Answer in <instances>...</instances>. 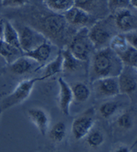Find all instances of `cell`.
Listing matches in <instances>:
<instances>
[{"label":"cell","instance_id":"6da1fadb","mask_svg":"<svg viewBox=\"0 0 137 152\" xmlns=\"http://www.w3.org/2000/svg\"><path fill=\"white\" fill-rule=\"evenodd\" d=\"M123 63L110 47L97 50L91 57L90 81L100 78L118 77L123 68Z\"/></svg>","mask_w":137,"mask_h":152},{"label":"cell","instance_id":"7a4b0ae2","mask_svg":"<svg viewBox=\"0 0 137 152\" xmlns=\"http://www.w3.org/2000/svg\"><path fill=\"white\" fill-rule=\"evenodd\" d=\"M113 18L112 17L96 20L89 28V37L95 50L109 47L111 39L117 34Z\"/></svg>","mask_w":137,"mask_h":152},{"label":"cell","instance_id":"3957f363","mask_svg":"<svg viewBox=\"0 0 137 152\" xmlns=\"http://www.w3.org/2000/svg\"><path fill=\"white\" fill-rule=\"evenodd\" d=\"M68 50L82 62L91 59L95 49L89 37V28H80L76 30L69 43Z\"/></svg>","mask_w":137,"mask_h":152},{"label":"cell","instance_id":"277c9868","mask_svg":"<svg viewBox=\"0 0 137 152\" xmlns=\"http://www.w3.org/2000/svg\"><path fill=\"white\" fill-rule=\"evenodd\" d=\"M40 81H44L42 76H38V77H33L21 81L16 86L13 92L3 99L1 104H0L1 110L9 109V108L14 107L15 105H17L26 101L31 94V93H32L35 84Z\"/></svg>","mask_w":137,"mask_h":152},{"label":"cell","instance_id":"5b68a950","mask_svg":"<svg viewBox=\"0 0 137 152\" xmlns=\"http://www.w3.org/2000/svg\"><path fill=\"white\" fill-rule=\"evenodd\" d=\"M16 28L18 32L20 48L23 53L34 50L46 39H48L43 33L38 31L32 27L18 26L17 28L16 27Z\"/></svg>","mask_w":137,"mask_h":152},{"label":"cell","instance_id":"8992f818","mask_svg":"<svg viewBox=\"0 0 137 152\" xmlns=\"http://www.w3.org/2000/svg\"><path fill=\"white\" fill-rule=\"evenodd\" d=\"M43 27L51 39L64 40L70 26L68 24L64 16L55 13L44 18Z\"/></svg>","mask_w":137,"mask_h":152},{"label":"cell","instance_id":"52a82bcc","mask_svg":"<svg viewBox=\"0 0 137 152\" xmlns=\"http://www.w3.org/2000/svg\"><path fill=\"white\" fill-rule=\"evenodd\" d=\"M95 110L93 107L89 108L84 113L77 116L71 124V133L75 139L85 138L88 133L93 128L95 123Z\"/></svg>","mask_w":137,"mask_h":152},{"label":"cell","instance_id":"ba28073f","mask_svg":"<svg viewBox=\"0 0 137 152\" xmlns=\"http://www.w3.org/2000/svg\"><path fill=\"white\" fill-rule=\"evenodd\" d=\"M112 18L119 33L137 31V10L132 7L112 14Z\"/></svg>","mask_w":137,"mask_h":152},{"label":"cell","instance_id":"9c48e42d","mask_svg":"<svg viewBox=\"0 0 137 152\" xmlns=\"http://www.w3.org/2000/svg\"><path fill=\"white\" fill-rule=\"evenodd\" d=\"M92 88L99 98H110L120 94V88L117 77L100 78L92 83Z\"/></svg>","mask_w":137,"mask_h":152},{"label":"cell","instance_id":"30bf717a","mask_svg":"<svg viewBox=\"0 0 137 152\" xmlns=\"http://www.w3.org/2000/svg\"><path fill=\"white\" fill-rule=\"evenodd\" d=\"M63 16L70 27L78 28V29L80 28H88V25H92L96 21L94 17L76 6L70 8Z\"/></svg>","mask_w":137,"mask_h":152},{"label":"cell","instance_id":"8fae6325","mask_svg":"<svg viewBox=\"0 0 137 152\" xmlns=\"http://www.w3.org/2000/svg\"><path fill=\"white\" fill-rule=\"evenodd\" d=\"M120 94L132 95L137 90V71L134 67L123 66L118 75Z\"/></svg>","mask_w":137,"mask_h":152},{"label":"cell","instance_id":"7c38bea8","mask_svg":"<svg viewBox=\"0 0 137 152\" xmlns=\"http://www.w3.org/2000/svg\"><path fill=\"white\" fill-rule=\"evenodd\" d=\"M28 116L29 120L36 126L38 132L42 136H46L49 129L50 124L49 114L42 108L32 107L28 110Z\"/></svg>","mask_w":137,"mask_h":152},{"label":"cell","instance_id":"4fadbf2b","mask_svg":"<svg viewBox=\"0 0 137 152\" xmlns=\"http://www.w3.org/2000/svg\"><path fill=\"white\" fill-rule=\"evenodd\" d=\"M59 106L61 113L64 115H70V109L73 102V94L70 85L65 81L64 78L59 77Z\"/></svg>","mask_w":137,"mask_h":152},{"label":"cell","instance_id":"5bb4252c","mask_svg":"<svg viewBox=\"0 0 137 152\" xmlns=\"http://www.w3.org/2000/svg\"><path fill=\"white\" fill-rule=\"evenodd\" d=\"M53 49L54 45L52 44V42L49 39H46L43 43H41L40 45H38L34 50L28 52H25L23 54L25 56H28L34 60L41 67L42 65L49 61L52 55V52H53Z\"/></svg>","mask_w":137,"mask_h":152},{"label":"cell","instance_id":"9a60e30c","mask_svg":"<svg viewBox=\"0 0 137 152\" xmlns=\"http://www.w3.org/2000/svg\"><path fill=\"white\" fill-rule=\"evenodd\" d=\"M40 65L31 58L25 56L24 54L18 57L16 61L9 64V70L16 75H23L30 72H37Z\"/></svg>","mask_w":137,"mask_h":152},{"label":"cell","instance_id":"2e32d148","mask_svg":"<svg viewBox=\"0 0 137 152\" xmlns=\"http://www.w3.org/2000/svg\"><path fill=\"white\" fill-rule=\"evenodd\" d=\"M75 6L85 10L92 17L96 18L104 11V9L108 10L106 0H74Z\"/></svg>","mask_w":137,"mask_h":152},{"label":"cell","instance_id":"e0dca14e","mask_svg":"<svg viewBox=\"0 0 137 152\" xmlns=\"http://www.w3.org/2000/svg\"><path fill=\"white\" fill-rule=\"evenodd\" d=\"M60 51L62 55V72H74L80 69L82 61L73 56V54L68 50V48L62 49Z\"/></svg>","mask_w":137,"mask_h":152},{"label":"cell","instance_id":"ac0fdd59","mask_svg":"<svg viewBox=\"0 0 137 152\" xmlns=\"http://www.w3.org/2000/svg\"><path fill=\"white\" fill-rule=\"evenodd\" d=\"M2 39L5 40L7 43H8V44H10L11 46H13V47H15V48L21 50L18 32H17L16 27L8 20H6L5 23H4V30H3ZM21 51H22V50H21Z\"/></svg>","mask_w":137,"mask_h":152},{"label":"cell","instance_id":"d6986e66","mask_svg":"<svg viewBox=\"0 0 137 152\" xmlns=\"http://www.w3.org/2000/svg\"><path fill=\"white\" fill-rule=\"evenodd\" d=\"M21 55H23V52L20 50L11 46L2 39H0V56L5 61L10 64Z\"/></svg>","mask_w":137,"mask_h":152},{"label":"cell","instance_id":"ffe728a7","mask_svg":"<svg viewBox=\"0 0 137 152\" xmlns=\"http://www.w3.org/2000/svg\"><path fill=\"white\" fill-rule=\"evenodd\" d=\"M70 88L73 94V100L78 103H84L89 100L91 92L86 83L82 82H76L70 85Z\"/></svg>","mask_w":137,"mask_h":152},{"label":"cell","instance_id":"44dd1931","mask_svg":"<svg viewBox=\"0 0 137 152\" xmlns=\"http://www.w3.org/2000/svg\"><path fill=\"white\" fill-rule=\"evenodd\" d=\"M60 72H62L61 51H59L53 60L50 61L44 66V72H43V75H42V77H43L44 80H47Z\"/></svg>","mask_w":137,"mask_h":152},{"label":"cell","instance_id":"7402d4cb","mask_svg":"<svg viewBox=\"0 0 137 152\" xmlns=\"http://www.w3.org/2000/svg\"><path fill=\"white\" fill-rule=\"evenodd\" d=\"M47 7L52 12L63 15L70 8L75 6L74 0H45Z\"/></svg>","mask_w":137,"mask_h":152},{"label":"cell","instance_id":"603a6c76","mask_svg":"<svg viewBox=\"0 0 137 152\" xmlns=\"http://www.w3.org/2000/svg\"><path fill=\"white\" fill-rule=\"evenodd\" d=\"M47 134L51 141H53L55 143H60L65 138L67 134L66 124L62 121L57 122L51 127H49Z\"/></svg>","mask_w":137,"mask_h":152},{"label":"cell","instance_id":"cb8c5ba5","mask_svg":"<svg viewBox=\"0 0 137 152\" xmlns=\"http://www.w3.org/2000/svg\"><path fill=\"white\" fill-rule=\"evenodd\" d=\"M117 56L121 59L124 66H131L134 68L137 66V50L132 47L130 44L124 51Z\"/></svg>","mask_w":137,"mask_h":152},{"label":"cell","instance_id":"d4e9b609","mask_svg":"<svg viewBox=\"0 0 137 152\" xmlns=\"http://www.w3.org/2000/svg\"><path fill=\"white\" fill-rule=\"evenodd\" d=\"M128 46H129V42L126 39V37L123 33L115 34L111 39V42L109 44L111 50H113L117 55L124 51Z\"/></svg>","mask_w":137,"mask_h":152},{"label":"cell","instance_id":"484cf974","mask_svg":"<svg viewBox=\"0 0 137 152\" xmlns=\"http://www.w3.org/2000/svg\"><path fill=\"white\" fill-rule=\"evenodd\" d=\"M87 144L93 148H97L101 147L105 140V137L103 133L99 129H91L88 133V135L85 137Z\"/></svg>","mask_w":137,"mask_h":152},{"label":"cell","instance_id":"4316f807","mask_svg":"<svg viewBox=\"0 0 137 152\" xmlns=\"http://www.w3.org/2000/svg\"><path fill=\"white\" fill-rule=\"evenodd\" d=\"M120 104L114 101H107L101 104L99 107V113L101 116L104 119H108L112 117L115 113L118 111Z\"/></svg>","mask_w":137,"mask_h":152},{"label":"cell","instance_id":"83f0119b","mask_svg":"<svg viewBox=\"0 0 137 152\" xmlns=\"http://www.w3.org/2000/svg\"><path fill=\"white\" fill-rule=\"evenodd\" d=\"M107 8L112 14L131 7L130 0H106Z\"/></svg>","mask_w":137,"mask_h":152},{"label":"cell","instance_id":"f1b7e54d","mask_svg":"<svg viewBox=\"0 0 137 152\" xmlns=\"http://www.w3.org/2000/svg\"><path fill=\"white\" fill-rule=\"evenodd\" d=\"M116 123L120 128L129 130L133 126V118L130 112H123L118 116Z\"/></svg>","mask_w":137,"mask_h":152},{"label":"cell","instance_id":"f546056e","mask_svg":"<svg viewBox=\"0 0 137 152\" xmlns=\"http://www.w3.org/2000/svg\"><path fill=\"white\" fill-rule=\"evenodd\" d=\"M29 0H3L1 7H20L28 3Z\"/></svg>","mask_w":137,"mask_h":152},{"label":"cell","instance_id":"4dcf8cb0","mask_svg":"<svg viewBox=\"0 0 137 152\" xmlns=\"http://www.w3.org/2000/svg\"><path fill=\"white\" fill-rule=\"evenodd\" d=\"M126 37V39L129 42V44L137 50V31L128 32V33L124 34Z\"/></svg>","mask_w":137,"mask_h":152},{"label":"cell","instance_id":"1f68e13d","mask_svg":"<svg viewBox=\"0 0 137 152\" xmlns=\"http://www.w3.org/2000/svg\"><path fill=\"white\" fill-rule=\"evenodd\" d=\"M132 147H128L126 145H121L113 150V152H132Z\"/></svg>","mask_w":137,"mask_h":152},{"label":"cell","instance_id":"d6a6232c","mask_svg":"<svg viewBox=\"0 0 137 152\" xmlns=\"http://www.w3.org/2000/svg\"><path fill=\"white\" fill-rule=\"evenodd\" d=\"M4 23L5 21L0 19V39H2V36H3V30H4Z\"/></svg>","mask_w":137,"mask_h":152},{"label":"cell","instance_id":"836d02e7","mask_svg":"<svg viewBox=\"0 0 137 152\" xmlns=\"http://www.w3.org/2000/svg\"><path fill=\"white\" fill-rule=\"evenodd\" d=\"M130 3H131V7L135 10H137V0H130Z\"/></svg>","mask_w":137,"mask_h":152},{"label":"cell","instance_id":"e575fe53","mask_svg":"<svg viewBox=\"0 0 137 152\" xmlns=\"http://www.w3.org/2000/svg\"><path fill=\"white\" fill-rule=\"evenodd\" d=\"M2 1H3V0H0V6H1V3H2Z\"/></svg>","mask_w":137,"mask_h":152},{"label":"cell","instance_id":"d590c367","mask_svg":"<svg viewBox=\"0 0 137 152\" xmlns=\"http://www.w3.org/2000/svg\"><path fill=\"white\" fill-rule=\"evenodd\" d=\"M55 152H61V151H55Z\"/></svg>","mask_w":137,"mask_h":152},{"label":"cell","instance_id":"8d00e7d4","mask_svg":"<svg viewBox=\"0 0 137 152\" xmlns=\"http://www.w3.org/2000/svg\"><path fill=\"white\" fill-rule=\"evenodd\" d=\"M135 69H136V71H137V66H136V67H135Z\"/></svg>","mask_w":137,"mask_h":152},{"label":"cell","instance_id":"74e56055","mask_svg":"<svg viewBox=\"0 0 137 152\" xmlns=\"http://www.w3.org/2000/svg\"><path fill=\"white\" fill-rule=\"evenodd\" d=\"M0 59H2V58H1V56H0Z\"/></svg>","mask_w":137,"mask_h":152}]
</instances>
